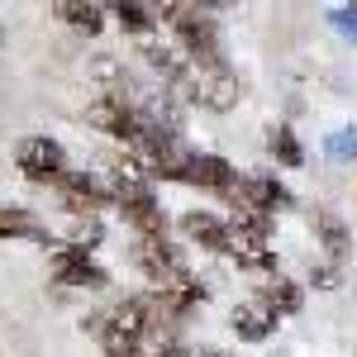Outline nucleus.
Listing matches in <instances>:
<instances>
[{
    "mask_svg": "<svg viewBox=\"0 0 357 357\" xmlns=\"http://www.w3.org/2000/svg\"><path fill=\"white\" fill-rule=\"evenodd\" d=\"M181 234L191 238V243L210 248V252H229V224L220 215H210V210H191V215H181Z\"/></svg>",
    "mask_w": 357,
    "mask_h": 357,
    "instance_id": "9d476101",
    "label": "nucleus"
},
{
    "mask_svg": "<svg viewBox=\"0 0 357 357\" xmlns=\"http://www.w3.org/2000/svg\"><path fill=\"white\" fill-rule=\"evenodd\" d=\"M114 20L129 29V33H138V38L158 33V10H153V5H134V0H119V5H114Z\"/></svg>",
    "mask_w": 357,
    "mask_h": 357,
    "instance_id": "dca6fc26",
    "label": "nucleus"
},
{
    "mask_svg": "<svg viewBox=\"0 0 357 357\" xmlns=\"http://www.w3.org/2000/svg\"><path fill=\"white\" fill-rule=\"evenodd\" d=\"M0 238H33V243H48V248L57 243L48 234V224H38L33 210H24V205H0Z\"/></svg>",
    "mask_w": 357,
    "mask_h": 357,
    "instance_id": "9b49d317",
    "label": "nucleus"
},
{
    "mask_svg": "<svg viewBox=\"0 0 357 357\" xmlns=\"http://www.w3.org/2000/svg\"><path fill=\"white\" fill-rule=\"evenodd\" d=\"M134 267L148 276V286L153 291H167V286H176V281H186L191 267H186V257L176 252V248L167 243V238H134Z\"/></svg>",
    "mask_w": 357,
    "mask_h": 357,
    "instance_id": "7ed1b4c3",
    "label": "nucleus"
},
{
    "mask_svg": "<svg viewBox=\"0 0 357 357\" xmlns=\"http://www.w3.org/2000/svg\"><path fill=\"white\" fill-rule=\"evenodd\" d=\"M314 234H319V243L329 248V257H343V252H348V243H353L348 224L338 220L333 210H314Z\"/></svg>",
    "mask_w": 357,
    "mask_h": 357,
    "instance_id": "2eb2a0df",
    "label": "nucleus"
},
{
    "mask_svg": "<svg viewBox=\"0 0 357 357\" xmlns=\"http://www.w3.org/2000/svg\"><path fill=\"white\" fill-rule=\"evenodd\" d=\"M314 281H319V291H333V281H338V272H333V267H319V272H314Z\"/></svg>",
    "mask_w": 357,
    "mask_h": 357,
    "instance_id": "aec40b11",
    "label": "nucleus"
},
{
    "mask_svg": "<svg viewBox=\"0 0 357 357\" xmlns=\"http://www.w3.org/2000/svg\"><path fill=\"white\" fill-rule=\"evenodd\" d=\"M53 281L57 286H86V291H105L110 286V272L82 252V248H67V243H53Z\"/></svg>",
    "mask_w": 357,
    "mask_h": 357,
    "instance_id": "39448f33",
    "label": "nucleus"
},
{
    "mask_svg": "<svg viewBox=\"0 0 357 357\" xmlns=\"http://www.w3.org/2000/svg\"><path fill=\"white\" fill-rule=\"evenodd\" d=\"M53 15L62 20V24L82 29V33H100V29H105V10H100V5H91V0H57Z\"/></svg>",
    "mask_w": 357,
    "mask_h": 357,
    "instance_id": "4468645a",
    "label": "nucleus"
},
{
    "mask_svg": "<svg viewBox=\"0 0 357 357\" xmlns=\"http://www.w3.org/2000/svg\"><path fill=\"white\" fill-rule=\"evenodd\" d=\"M267 153H272V158H276L281 167H301V162H305V148H301V138L291 134L286 124H281V129H272V138H267Z\"/></svg>",
    "mask_w": 357,
    "mask_h": 357,
    "instance_id": "f3484780",
    "label": "nucleus"
},
{
    "mask_svg": "<svg viewBox=\"0 0 357 357\" xmlns=\"http://www.w3.org/2000/svg\"><path fill=\"white\" fill-rule=\"evenodd\" d=\"M86 124H91L96 134L119 138L124 148L138 138V114H134V105L119 100V96H96V100H86Z\"/></svg>",
    "mask_w": 357,
    "mask_h": 357,
    "instance_id": "423d86ee",
    "label": "nucleus"
},
{
    "mask_svg": "<svg viewBox=\"0 0 357 357\" xmlns=\"http://www.w3.org/2000/svg\"><path fill=\"white\" fill-rule=\"evenodd\" d=\"M119 210H124V220L138 229V238H167V215H162V205H158V195L129 200V205H119Z\"/></svg>",
    "mask_w": 357,
    "mask_h": 357,
    "instance_id": "f8f14e48",
    "label": "nucleus"
},
{
    "mask_svg": "<svg viewBox=\"0 0 357 357\" xmlns=\"http://www.w3.org/2000/svg\"><path fill=\"white\" fill-rule=\"evenodd\" d=\"M15 167L24 172L33 186H57V181L72 172L62 143H53V138H20V143H15Z\"/></svg>",
    "mask_w": 357,
    "mask_h": 357,
    "instance_id": "20e7f679",
    "label": "nucleus"
},
{
    "mask_svg": "<svg viewBox=\"0 0 357 357\" xmlns=\"http://www.w3.org/2000/svg\"><path fill=\"white\" fill-rule=\"evenodd\" d=\"M167 20L176 53L186 57L191 67H224V43H220V24L210 20L205 5H162L158 24Z\"/></svg>",
    "mask_w": 357,
    "mask_h": 357,
    "instance_id": "f257e3e1",
    "label": "nucleus"
},
{
    "mask_svg": "<svg viewBox=\"0 0 357 357\" xmlns=\"http://www.w3.org/2000/svg\"><path fill=\"white\" fill-rule=\"evenodd\" d=\"M329 158H338V162H348V158H357V129H338V134H329Z\"/></svg>",
    "mask_w": 357,
    "mask_h": 357,
    "instance_id": "a211bd4d",
    "label": "nucleus"
},
{
    "mask_svg": "<svg viewBox=\"0 0 357 357\" xmlns=\"http://www.w3.org/2000/svg\"><path fill=\"white\" fill-rule=\"evenodd\" d=\"M191 357H234V353H224V348H195Z\"/></svg>",
    "mask_w": 357,
    "mask_h": 357,
    "instance_id": "412c9836",
    "label": "nucleus"
},
{
    "mask_svg": "<svg viewBox=\"0 0 357 357\" xmlns=\"http://www.w3.org/2000/svg\"><path fill=\"white\" fill-rule=\"evenodd\" d=\"M301 286H296V281H291V276H267V281H262V286H257V310H262V314H267V319H286V314H296V310H301Z\"/></svg>",
    "mask_w": 357,
    "mask_h": 357,
    "instance_id": "1a4fd4ad",
    "label": "nucleus"
},
{
    "mask_svg": "<svg viewBox=\"0 0 357 357\" xmlns=\"http://www.w3.org/2000/svg\"><path fill=\"white\" fill-rule=\"evenodd\" d=\"M229 200H238V205H252V210H262V215H276V210H291V205H296V195L286 191L276 176H262V172H252V176H238V186L229 191Z\"/></svg>",
    "mask_w": 357,
    "mask_h": 357,
    "instance_id": "0eeeda50",
    "label": "nucleus"
},
{
    "mask_svg": "<svg viewBox=\"0 0 357 357\" xmlns=\"http://www.w3.org/2000/svg\"><path fill=\"white\" fill-rule=\"evenodd\" d=\"M172 96H176V100H191L200 110L224 114V110H234V105L243 100V86L229 72V62H224V67H191V62H186V72L176 77Z\"/></svg>",
    "mask_w": 357,
    "mask_h": 357,
    "instance_id": "f03ea898",
    "label": "nucleus"
},
{
    "mask_svg": "<svg viewBox=\"0 0 357 357\" xmlns=\"http://www.w3.org/2000/svg\"><path fill=\"white\" fill-rule=\"evenodd\" d=\"M186 181H191V186H205V191L229 195L238 186V172L224 162V158H215V153H191V158H186Z\"/></svg>",
    "mask_w": 357,
    "mask_h": 357,
    "instance_id": "6e6552de",
    "label": "nucleus"
},
{
    "mask_svg": "<svg viewBox=\"0 0 357 357\" xmlns=\"http://www.w3.org/2000/svg\"><path fill=\"white\" fill-rule=\"evenodd\" d=\"M229 329L238 333L243 343H267V338H272V329H276V319H267L257 305L248 301V305H234V314H229Z\"/></svg>",
    "mask_w": 357,
    "mask_h": 357,
    "instance_id": "ddd939ff",
    "label": "nucleus"
},
{
    "mask_svg": "<svg viewBox=\"0 0 357 357\" xmlns=\"http://www.w3.org/2000/svg\"><path fill=\"white\" fill-rule=\"evenodd\" d=\"M329 20H333V29H338V33H348V38L357 43V5H338Z\"/></svg>",
    "mask_w": 357,
    "mask_h": 357,
    "instance_id": "6ab92c4d",
    "label": "nucleus"
}]
</instances>
